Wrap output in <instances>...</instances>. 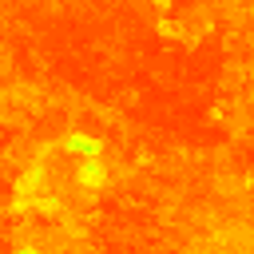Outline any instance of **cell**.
Instances as JSON below:
<instances>
[{
  "instance_id": "cell-1",
  "label": "cell",
  "mask_w": 254,
  "mask_h": 254,
  "mask_svg": "<svg viewBox=\"0 0 254 254\" xmlns=\"http://www.w3.org/2000/svg\"><path fill=\"white\" fill-rule=\"evenodd\" d=\"M79 183H83L87 190H99V187L107 183V171H103V159H99V155H83V159H79Z\"/></svg>"
},
{
  "instance_id": "cell-5",
  "label": "cell",
  "mask_w": 254,
  "mask_h": 254,
  "mask_svg": "<svg viewBox=\"0 0 254 254\" xmlns=\"http://www.w3.org/2000/svg\"><path fill=\"white\" fill-rule=\"evenodd\" d=\"M16 254H40V250H32V246H20V250H16Z\"/></svg>"
},
{
  "instance_id": "cell-3",
  "label": "cell",
  "mask_w": 254,
  "mask_h": 254,
  "mask_svg": "<svg viewBox=\"0 0 254 254\" xmlns=\"http://www.w3.org/2000/svg\"><path fill=\"white\" fill-rule=\"evenodd\" d=\"M155 32H159L163 40H179V36H183V28H179L175 20H155Z\"/></svg>"
},
{
  "instance_id": "cell-4",
  "label": "cell",
  "mask_w": 254,
  "mask_h": 254,
  "mask_svg": "<svg viewBox=\"0 0 254 254\" xmlns=\"http://www.w3.org/2000/svg\"><path fill=\"white\" fill-rule=\"evenodd\" d=\"M151 4H155L159 12H167V8H171V0H151Z\"/></svg>"
},
{
  "instance_id": "cell-2",
  "label": "cell",
  "mask_w": 254,
  "mask_h": 254,
  "mask_svg": "<svg viewBox=\"0 0 254 254\" xmlns=\"http://www.w3.org/2000/svg\"><path fill=\"white\" fill-rule=\"evenodd\" d=\"M67 147L71 151H83V155H99V139H87V135H67Z\"/></svg>"
}]
</instances>
